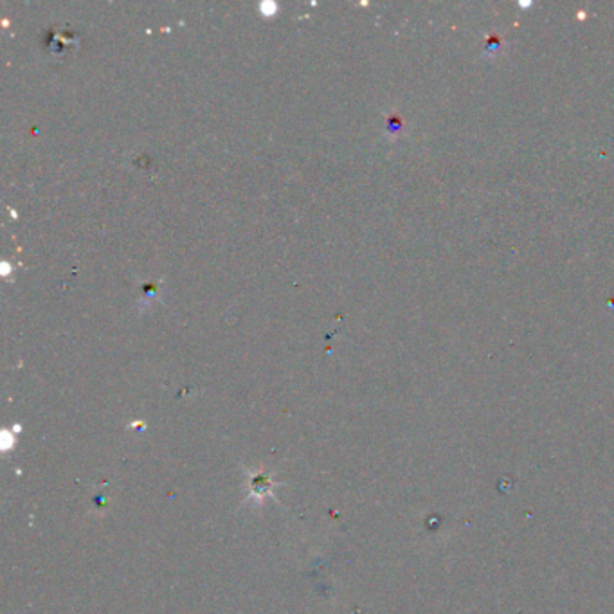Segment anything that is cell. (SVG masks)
<instances>
[{"instance_id":"1","label":"cell","mask_w":614,"mask_h":614,"mask_svg":"<svg viewBox=\"0 0 614 614\" xmlns=\"http://www.w3.org/2000/svg\"><path fill=\"white\" fill-rule=\"evenodd\" d=\"M44 45L51 56L63 60V58H67L71 53H74V49L80 45V36H78L76 31H72V29L53 27L44 36Z\"/></svg>"}]
</instances>
